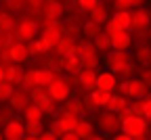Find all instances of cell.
Segmentation results:
<instances>
[{"label": "cell", "mask_w": 151, "mask_h": 140, "mask_svg": "<svg viewBox=\"0 0 151 140\" xmlns=\"http://www.w3.org/2000/svg\"><path fill=\"white\" fill-rule=\"evenodd\" d=\"M86 140H107V136H105V134H92V136L86 138Z\"/></svg>", "instance_id": "47"}, {"label": "cell", "mask_w": 151, "mask_h": 140, "mask_svg": "<svg viewBox=\"0 0 151 140\" xmlns=\"http://www.w3.org/2000/svg\"><path fill=\"white\" fill-rule=\"evenodd\" d=\"M134 140H149V138H134Z\"/></svg>", "instance_id": "51"}, {"label": "cell", "mask_w": 151, "mask_h": 140, "mask_svg": "<svg viewBox=\"0 0 151 140\" xmlns=\"http://www.w3.org/2000/svg\"><path fill=\"white\" fill-rule=\"evenodd\" d=\"M46 90H48V96H50V101H55L57 105L65 103L67 98L73 94V90L69 88V84H67L65 75H55V79H52V82L46 86Z\"/></svg>", "instance_id": "5"}, {"label": "cell", "mask_w": 151, "mask_h": 140, "mask_svg": "<svg viewBox=\"0 0 151 140\" xmlns=\"http://www.w3.org/2000/svg\"><path fill=\"white\" fill-rule=\"evenodd\" d=\"M149 86L145 82H141L139 77H128V79H122L118 84V94L126 96L128 101H141L149 94Z\"/></svg>", "instance_id": "3"}, {"label": "cell", "mask_w": 151, "mask_h": 140, "mask_svg": "<svg viewBox=\"0 0 151 140\" xmlns=\"http://www.w3.org/2000/svg\"><path fill=\"white\" fill-rule=\"evenodd\" d=\"M111 21L120 29H128L130 27V11H116L111 15Z\"/></svg>", "instance_id": "29"}, {"label": "cell", "mask_w": 151, "mask_h": 140, "mask_svg": "<svg viewBox=\"0 0 151 140\" xmlns=\"http://www.w3.org/2000/svg\"><path fill=\"white\" fill-rule=\"evenodd\" d=\"M61 2H63V4H65V2H71V0H61Z\"/></svg>", "instance_id": "52"}, {"label": "cell", "mask_w": 151, "mask_h": 140, "mask_svg": "<svg viewBox=\"0 0 151 140\" xmlns=\"http://www.w3.org/2000/svg\"><path fill=\"white\" fill-rule=\"evenodd\" d=\"M29 103H32V101H29V92H25V90H21V88L15 90L13 96L9 98V107H13V111H19V113H21Z\"/></svg>", "instance_id": "14"}, {"label": "cell", "mask_w": 151, "mask_h": 140, "mask_svg": "<svg viewBox=\"0 0 151 140\" xmlns=\"http://www.w3.org/2000/svg\"><path fill=\"white\" fill-rule=\"evenodd\" d=\"M61 67L67 73H78L82 69V61L78 54H67V56H61Z\"/></svg>", "instance_id": "24"}, {"label": "cell", "mask_w": 151, "mask_h": 140, "mask_svg": "<svg viewBox=\"0 0 151 140\" xmlns=\"http://www.w3.org/2000/svg\"><path fill=\"white\" fill-rule=\"evenodd\" d=\"M42 2H44V0H27V9H25V13L38 19V17H40V11H42Z\"/></svg>", "instance_id": "35"}, {"label": "cell", "mask_w": 151, "mask_h": 140, "mask_svg": "<svg viewBox=\"0 0 151 140\" xmlns=\"http://www.w3.org/2000/svg\"><path fill=\"white\" fill-rule=\"evenodd\" d=\"M78 121H80V117L69 115V113H61V115H57V117H55V124L61 128V132H63V134L73 132V130H76V126H78Z\"/></svg>", "instance_id": "18"}, {"label": "cell", "mask_w": 151, "mask_h": 140, "mask_svg": "<svg viewBox=\"0 0 151 140\" xmlns=\"http://www.w3.org/2000/svg\"><path fill=\"white\" fill-rule=\"evenodd\" d=\"M132 107H134V113L145 117L147 121H151V94H147L141 101H132Z\"/></svg>", "instance_id": "22"}, {"label": "cell", "mask_w": 151, "mask_h": 140, "mask_svg": "<svg viewBox=\"0 0 151 140\" xmlns=\"http://www.w3.org/2000/svg\"><path fill=\"white\" fill-rule=\"evenodd\" d=\"M13 117H15L13 107H2V109H0V126H4L9 119H13Z\"/></svg>", "instance_id": "39"}, {"label": "cell", "mask_w": 151, "mask_h": 140, "mask_svg": "<svg viewBox=\"0 0 151 140\" xmlns=\"http://www.w3.org/2000/svg\"><path fill=\"white\" fill-rule=\"evenodd\" d=\"M145 2H147V0H132V9H141Z\"/></svg>", "instance_id": "48"}, {"label": "cell", "mask_w": 151, "mask_h": 140, "mask_svg": "<svg viewBox=\"0 0 151 140\" xmlns=\"http://www.w3.org/2000/svg\"><path fill=\"white\" fill-rule=\"evenodd\" d=\"M38 140H59V138H57V136H55L50 130H44L40 136H38Z\"/></svg>", "instance_id": "43"}, {"label": "cell", "mask_w": 151, "mask_h": 140, "mask_svg": "<svg viewBox=\"0 0 151 140\" xmlns=\"http://www.w3.org/2000/svg\"><path fill=\"white\" fill-rule=\"evenodd\" d=\"M29 101L36 105V107H44L48 101H50V96H48V90L46 88H42V86H36V88H32L29 90Z\"/></svg>", "instance_id": "23"}, {"label": "cell", "mask_w": 151, "mask_h": 140, "mask_svg": "<svg viewBox=\"0 0 151 140\" xmlns=\"http://www.w3.org/2000/svg\"><path fill=\"white\" fill-rule=\"evenodd\" d=\"M25 46H27V52H29V56H32V59H34V56H40V54H44V52H42L40 42H38V38H36V40H32V42H27Z\"/></svg>", "instance_id": "36"}, {"label": "cell", "mask_w": 151, "mask_h": 140, "mask_svg": "<svg viewBox=\"0 0 151 140\" xmlns=\"http://www.w3.org/2000/svg\"><path fill=\"white\" fill-rule=\"evenodd\" d=\"M149 67H151V59H149Z\"/></svg>", "instance_id": "54"}, {"label": "cell", "mask_w": 151, "mask_h": 140, "mask_svg": "<svg viewBox=\"0 0 151 140\" xmlns=\"http://www.w3.org/2000/svg\"><path fill=\"white\" fill-rule=\"evenodd\" d=\"M92 44H94V48H97L99 52H105V54H107V52L111 50V38H109L105 31H101L97 38L92 40Z\"/></svg>", "instance_id": "30"}, {"label": "cell", "mask_w": 151, "mask_h": 140, "mask_svg": "<svg viewBox=\"0 0 151 140\" xmlns=\"http://www.w3.org/2000/svg\"><path fill=\"white\" fill-rule=\"evenodd\" d=\"M151 27V13L141 6V9H132L130 11V27L128 31L130 34H139V31H145Z\"/></svg>", "instance_id": "7"}, {"label": "cell", "mask_w": 151, "mask_h": 140, "mask_svg": "<svg viewBox=\"0 0 151 140\" xmlns=\"http://www.w3.org/2000/svg\"><path fill=\"white\" fill-rule=\"evenodd\" d=\"M94 128H97L101 134H105V136H113V134H118L122 130V121L118 119L116 113L103 111V113L97 115V119H94Z\"/></svg>", "instance_id": "6"}, {"label": "cell", "mask_w": 151, "mask_h": 140, "mask_svg": "<svg viewBox=\"0 0 151 140\" xmlns=\"http://www.w3.org/2000/svg\"><path fill=\"white\" fill-rule=\"evenodd\" d=\"M111 50H130L132 48V34L128 29H120L116 34H111Z\"/></svg>", "instance_id": "11"}, {"label": "cell", "mask_w": 151, "mask_h": 140, "mask_svg": "<svg viewBox=\"0 0 151 140\" xmlns=\"http://www.w3.org/2000/svg\"><path fill=\"white\" fill-rule=\"evenodd\" d=\"M4 6L9 13L17 15V13H23L27 9V0H4Z\"/></svg>", "instance_id": "33"}, {"label": "cell", "mask_w": 151, "mask_h": 140, "mask_svg": "<svg viewBox=\"0 0 151 140\" xmlns=\"http://www.w3.org/2000/svg\"><path fill=\"white\" fill-rule=\"evenodd\" d=\"M42 132H44L42 124H25V136H34V138H38Z\"/></svg>", "instance_id": "38"}, {"label": "cell", "mask_w": 151, "mask_h": 140, "mask_svg": "<svg viewBox=\"0 0 151 140\" xmlns=\"http://www.w3.org/2000/svg\"><path fill=\"white\" fill-rule=\"evenodd\" d=\"M17 88L13 86V84H9V82H2L0 84V103H9V98L13 96V92H15Z\"/></svg>", "instance_id": "34"}, {"label": "cell", "mask_w": 151, "mask_h": 140, "mask_svg": "<svg viewBox=\"0 0 151 140\" xmlns=\"http://www.w3.org/2000/svg\"><path fill=\"white\" fill-rule=\"evenodd\" d=\"M97 75L99 71H92V69H80L78 71V79H80V86L86 92H92L97 88Z\"/></svg>", "instance_id": "17"}, {"label": "cell", "mask_w": 151, "mask_h": 140, "mask_svg": "<svg viewBox=\"0 0 151 140\" xmlns=\"http://www.w3.org/2000/svg\"><path fill=\"white\" fill-rule=\"evenodd\" d=\"M151 59V48L149 44H137L134 50H132V61H134L137 67H147Z\"/></svg>", "instance_id": "15"}, {"label": "cell", "mask_w": 151, "mask_h": 140, "mask_svg": "<svg viewBox=\"0 0 151 140\" xmlns=\"http://www.w3.org/2000/svg\"><path fill=\"white\" fill-rule=\"evenodd\" d=\"M61 111L63 113H69V115H76V117H82L86 111H84V103H82V98H78L76 94H71L65 103H61Z\"/></svg>", "instance_id": "13"}, {"label": "cell", "mask_w": 151, "mask_h": 140, "mask_svg": "<svg viewBox=\"0 0 151 140\" xmlns=\"http://www.w3.org/2000/svg\"><path fill=\"white\" fill-rule=\"evenodd\" d=\"M139 79L141 82H145L149 88H151V67H139Z\"/></svg>", "instance_id": "40"}, {"label": "cell", "mask_w": 151, "mask_h": 140, "mask_svg": "<svg viewBox=\"0 0 151 140\" xmlns=\"http://www.w3.org/2000/svg\"><path fill=\"white\" fill-rule=\"evenodd\" d=\"M103 65L107 71L116 73L118 79H128L132 77L139 67L134 65V61H132V52L130 50H109L105 56H103Z\"/></svg>", "instance_id": "1"}, {"label": "cell", "mask_w": 151, "mask_h": 140, "mask_svg": "<svg viewBox=\"0 0 151 140\" xmlns=\"http://www.w3.org/2000/svg\"><path fill=\"white\" fill-rule=\"evenodd\" d=\"M82 103H84V111H86V113H94V111L99 109V107H97V103L92 101V96H90V92H88V94H86V96L82 98Z\"/></svg>", "instance_id": "41"}, {"label": "cell", "mask_w": 151, "mask_h": 140, "mask_svg": "<svg viewBox=\"0 0 151 140\" xmlns=\"http://www.w3.org/2000/svg\"><path fill=\"white\" fill-rule=\"evenodd\" d=\"M88 19L90 21H94V23H99V25H105L107 21H109V11H107V6L101 2V4H97L90 13H88Z\"/></svg>", "instance_id": "25"}, {"label": "cell", "mask_w": 151, "mask_h": 140, "mask_svg": "<svg viewBox=\"0 0 151 140\" xmlns=\"http://www.w3.org/2000/svg\"><path fill=\"white\" fill-rule=\"evenodd\" d=\"M55 71H50L48 67H38V86H42V88H46L52 79H55Z\"/></svg>", "instance_id": "31"}, {"label": "cell", "mask_w": 151, "mask_h": 140, "mask_svg": "<svg viewBox=\"0 0 151 140\" xmlns=\"http://www.w3.org/2000/svg\"><path fill=\"white\" fill-rule=\"evenodd\" d=\"M38 31H40V23H38V19L32 17V15H23V17H19L17 19V27H15V38H17V42H32V40L38 38Z\"/></svg>", "instance_id": "2"}, {"label": "cell", "mask_w": 151, "mask_h": 140, "mask_svg": "<svg viewBox=\"0 0 151 140\" xmlns=\"http://www.w3.org/2000/svg\"><path fill=\"white\" fill-rule=\"evenodd\" d=\"M15 27H17V17L9 11H0V31L15 34Z\"/></svg>", "instance_id": "27"}, {"label": "cell", "mask_w": 151, "mask_h": 140, "mask_svg": "<svg viewBox=\"0 0 151 140\" xmlns=\"http://www.w3.org/2000/svg\"><path fill=\"white\" fill-rule=\"evenodd\" d=\"M101 2H103V4H105V2H109V0H101Z\"/></svg>", "instance_id": "53"}, {"label": "cell", "mask_w": 151, "mask_h": 140, "mask_svg": "<svg viewBox=\"0 0 151 140\" xmlns=\"http://www.w3.org/2000/svg\"><path fill=\"white\" fill-rule=\"evenodd\" d=\"M2 82H6V65L0 63V84Z\"/></svg>", "instance_id": "45"}, {"label": "cell", "mask_w": 151, "mask_h": 140, "mask_svg": "<svg viewBox=\"0 0 151 140\" xmlns=\"http://www.w3.org/2000/svg\"><path fill=\"white\" fill-rule=\"evenodd\" d=\"M122 134L130 138H149V121L141 115H130L122 121Z\"/></svg>", "instance_id": "4"}, {"label": "cell", "mask_w": 151, "mask_h": 140, "mask_svg": "<svg viewBox=\"0 0 151 140\" xmlns=\"http://www.w3.org/2000/svg\"><path fill=\"white\" fill-rule=\"evenodd\" d=\"M65 15V4L61 0H44L42 2V11H40V19L42 21H55V19H63ZM38 19V23H40Z\"/></svg>", "instance_id": "8"}, {"label": "cell", "mask_w": 151, "mask_h": 140, "mask_svg": "<svg viewBox=\"0 0 151 140\" xmlns=\"http://www.w3.org/2000/svg\"><path fill=\"white\" fill-rule=\"evenodd\" d=\"M0 140H4V136H2V130H0Z\"/></svg>", "instance_id": "50"}, {"label": "cell", "mask_w": 151, "mask_h": 140, "mask_svg": "<svg viewBox=\"0 0 151 140\" xmlns=\"http://www.w3.org/2000/svg\"><path fill=\"white\" fill-rule=\"evenodd\" d=\"M126 105H128V98L122 96V94H118V92H113L111 98H109V103H107V107H105V111H109V113H120Z\"/></svg>", "instance_id": "26"}, {"label": "cell", "mask_w": 151, "mask_h": 140, "mask_svg": "<svg viewBox=\"0 0 151 140\" xmlns=\"http://www.w3.org/2000/svg\"><path fill=\"white\" fill-rule=\"evenodd\" d=\"M116 11H132V0H113Z\"/></svg>", "instance_id": "42"}, {"label": "cell", "mask_w": 151, "mask_h": 140, "mask_svg": "<svg viewBox=\"0 0 151 140\" xmlns=\"http://www.w3.org/2000/svg\"><path fill=\"white\" fill-rule=\"evenodd\" d=\"M118 84H120V79L116 73H111L107 69L99 71L97 75V90H107V92H118Z\"/></svg>", "instance_id": "10"}, {"label": "cell", "mask_w": 151, "mask_h": 140, "mask_svg": "<svg viewBox=\"0 0 151 140\" xmlns=\"http://www.w3.org/2000/svg\"><path fill=\"white\" fill-rule=\"evenodd\" d=\"M25 77V69L23 65H6V82L13 86H21Z\"/></svg>", "instance_id": "19"}, {"label": "cell", "mask_w": 151, "mask_h": 140, "mask_svg": "<svg viewBox=\"0 0 151 140\" xmlns=\"http://www.w3.org/2000/svg\"><path fill=\"white\" fill-rule=\"evenodd\" d=\"M97 4H101V0H78V9L82 13H86V15L97 6Z\"/></svg>", "instance_id": "37"}, {"label": "cell", "mask_w": 151, "mask_h": 140, "mask_svg": "<svg viewBox=\"0 0 151 140\" xmlns=\"http://www.w3.org/2000/svg\"><path fill=\"white\" fill-rule=\"evenodd\" d=\"M21 119H23V124H42L44 113H42L40 107H36L34 103H29V105L21 111Z\"/></svg>", "instance_id": "16"}, {"label": "cell", "mask_w": 151, "mask_h": 140, "mask_svg": "<svg viewBox=\"0 0 151 140\" xmlns=\"http://www.w3.org/2000/svg\"><path fill=\"white\" fill-rule=\"evenodd\" d=\"M59 140H80V138H78V136H76L73 132H67V134H63V136H61Z\"/></svg>", "instance_id": "46"}, {"label": "cell", "mask_w": 151, "mask_h": 140, "mask_svg": "<svg viewBox=\"0 0 151 140\" xmlns=\"http://www.w3.org/2000/svg\"><path fill=\"white\" fill-rule=\"evenodd\" d=\"M76 42H78V40H73V38H69V36H63V38L59 40V44L55 46V52H57V56L76 54Z\"/></svg>", "instance_id": "20"}, {"label": "cell", "mask_w": 151, "mask_h": 140, "mask_svg": "<svg viewBox=\"0 0 151 140\" xmlns=\"http://www.w3.org/2000/svg\"><path fill=\"white\" fill-rule=\"evenodd\" d=\"M111 94H113V92H107V90H97V88H94V90L90 92L92 101L97 103V107H99V109H101V107H107V103H109Z\"/></svg>", "instance_id": "32"}, {"label": "cell", "mask_w": 151, "mask_h": 140, "mask_svg": "<svg viewBox=\"0 0 151 140\" xmlns=\"http://www.w3.org/2000/svg\"><path fill=\"white\" fill-rule=\"evenodd\" d=\"M103 31V25H99V23H94V21H84L82 23V38H86V40H94L99 34Z\"/></svg>", "instance_id": "28"}, {"label": "cell", "mask_w": 151, "mask_h": 140, "mask_svg": "<svg viewBox=\"0 0 151 140\" xmlns=\"http://www.w3.org/2000/svg\"><path fill=\"white\" fill-rule=\"evenodd\" d=\"M73 134L80 140H86V138H90L94 134V124L90 121V119H86V117H80V121H78V126H76Z\"/></svg>", "instance_id": "21"}, {"label": "cell", "mask_w": 151, "mask_h": 140, "mask_svg": "<svg viewBox=\"0 0 151 140\" xmlns=\"http://www.w3.org/2000/svg\"><path fill=\"white\" fill-rule=\"evenodd\" d=\"M23 140H38V138H34V136H23Z\"/></svg>", "instance_id": "49"}, {"label": "cell", "mask_w": 151, "mask_h": 140, "mask_svg": "<svg viewBox=\"0 0 151 140\" xmlns=\"http://www.w3.org/2000/svg\"><path fill=\"white\" fill-rule=\"evenodd\" d=\"M2 136L4 140H23L25 136V124L21 117H13L2 126Z\"/></svg>", "instance_id": "9"}, {"label": "cell", "mask_w": 151, "mask_h": 140, "mask_svg": "<svg viewBox=\"0 0 151 140\" xmlns=\"http://www.w3.org/2000/svg\"><path fill=\"white\" fill-rule=\"evenodd\" d=\"M111 140H134V138H130V136H126V134L118 132V134H113V136H111Z\"/></svg>", "instance_id": "44"}, {"label": "cell", "mask_w": 151, "mask_h": 140, "mask_svg": "<svg viewBox=\"0 0 151 140\" xmlns=\"http://www.w3.org/2000/svg\"><path fill=\"white\" fill-rule=\"evenodd\" d=\"M9 56H11V63L13 65H25L32 61V56L27 52V46L23 42H15L11 48H9Z\"/></svg>", "instance_id": "12"}]
</instances>
